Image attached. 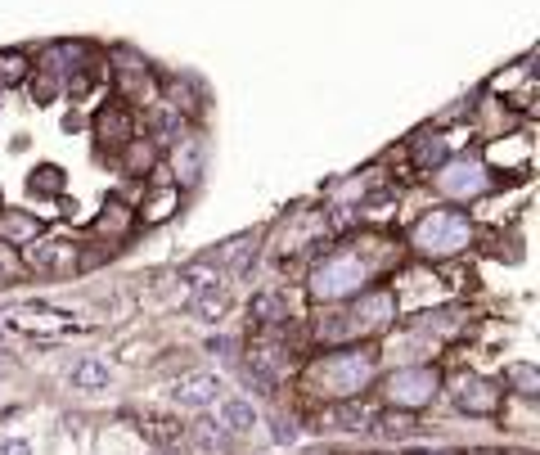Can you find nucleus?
I'll return each instance as SVG.
<instances>
[{"instance_id": "20e7f679", "label": "nucleus", "mask_w": 540, "mask_h": 455, "mask_svg": "<svg viewBox=\"0 0 540 455\" xmlns=\"http://www.w3.org/2000/svg\"><path fill=\"white\" fill-rule=\"evenodd\" d=\"M374 370H378L374 347H342V352L324 356V365H320V383H324V388H329L338 401H356L360 392L369 388Z\"/></svg>"}, {"instance_id": "f257e3e1", "label": "nucleus", "mask_w": 540, "mask_h": 455, "mask_svg": "<svg viewBox=\"0 0 540 455\" xmlns=\"http://www.w3.org/2000/svg\"><path fill=\"white\" fill-rule=\"evenodd\" d=\"M306 289H311V298H320V302L356 298V293L369 289V257L356 253V248H338V253H329L324 262H315Z\"/></svg>"}, {"instance_id": "2eb2a0df", "label": "nucleus", "mask_w": 540, "mask_h": 455, "mask_svg": "<svg viewBox=\"0 0 540 455\" xmlns=\"http://www.w3.org/2000/svg\"><path fill=\"white\" fill-rule=\"evenodd\" d=\"M446 158H450V145L441 136H432V140L423 136L419 145H414V163H419V167H441Z\"/></svg>"}, {"instance_id": "f03ea898", "label": "nucleus", "mask_w": 540, "mask_h": 455, "mask_svg": "<svg viewBox=\"0 0 540 455\" xmlns=\"http://www.w3.org/2000/svg\"><path fill=\"white\" fill-rule=\"evenodd\" d=\"M473 239V221L459 208H432L410 226V244L423 257H455Z\"/></svg>"}, {"instance_id": "9b49d317", "label": "nucleus", "mask_w": 540, "mask_h": 455, "mask_svg": "<svg viewBox=\"0 0 540 455\" xmlns=\"http://www.w3.org/2000/svg\"><path fill=\"white\" fill-rule=\"evenodd\" d=\"M68 383L81 392H104L108 383H113V370H108V361H99V356H81V361H72Z\"/></svg>"}, {"instance_id": "f3484780", "label": "nucleus", "mask_w": 540, "mask_h": 455, "mask_svg": "<svg viewBox=\"0 0 540 455\" xmlns=\"http://www.w3.org/2000/svg\"><path fill=\"white\" fill-rule=\"evenodd\" d=\"M216 289H221V284H216ZM216 289H198V298L189 302V311H194V316H203V320H216L225 311V293H216Z\"/></svg>"}, {"instance_id": "7ed1b4c3", "label": "nucleus", "mask_w": 540, "mask_h": 455, "mask_svg": "<svg viewBox=\"0 0 540 455\" xmlns=\"http://www.w3.org/2000/svg\"><path fill=\"white\" fill-rule=\"evenodd\" d=\"M86 329L72 311L50 307V302H14L0 307V334H27V338H63Z\"/></svg>"}, {"instance_id": "1a4fd4ad", "label": "nucleus", "mask_w": 540, "mask_h": 455, "mask_svg": "<svg viewBox=\"0 0 540 455\" xmlns=\"http://www.w3.org/2000/svg\"><path fill=\"white\" fill-rule=\"evenodd\" d=\"M455 406L464 410V415H495V406H500V383L468 374V379L455 383Z\"/></svg>"}, {"instance_id": "412c9836", "label": "nucleus", "mask_w": 540, "mask_h": 455, "mask_svg": "<svg viewBox=\"0 0 540 455\" xmlns=\"http://www.w3.org/2000/svg\"><path fill=\"white\" fill-rule=\"evenodd\" d=\"M207 352H212V356H234V352H239V343L225 338V334H212V338H207Z\"/></svg>"}, {"instance_id": "6ab92c4d", "label": "nucleus", "mask_w": 540, "mask_h": 455, "mask_svg": "<svg viewBox=\"0 0 540 455\" xmlns=\"http://www.w3.org/2000/svg\"><path fill=\"white\" fill-rule=\"evenodd\" d=\"M63 185H59V167H41V172H32V181H27V194H59Z\"/></svg>"}, {"instance_id": "a211bd4d", "label": "nucleus", "mask_w": 540, "mask_h": 455, "mask_svg": "<svg viewBox=\"0 0 540 455\" xmlns=\"http://www.w3.org/2000/svg\"><path fill=\"white\" fill-rule=\"evenodd\" d=\"M288 316V307H284V298H279V293H261L257 302H252V320H284Z\"/></svg>"}, {"instance_id": "f8f14e48", "label": "nucleus", "mask_w": 540, "mask_h": 455, "mask_svg": "<svg viewBox=\"0 0 540 455\" xmlns=\"http://www.w3.org/2000/svg\"><path fill=\"white\" fill-rule=\"evenodd\" d=\"M216 406H221V415L216 419H221V428L230 437L234 433H252V424H257V406H252L248 397H221Z\"/></svg>"}, {"instance_id": "0eeeda50", "label": "nucleus", "mask_w": 540, "mask_h": 455, "mask_svg": "<svg viewBox=\"0 0 540 455\" xmlns=\"http://www.w3.org/2000/svg\"><path fill=\"white\" fill-rule=\"evenodd\" d=\"M167 397H171V406H180V410H207V406H216V401L225 397V379L221 374H212V370L180 374V379L167 388Z\"/></svg>"}, {"instance_id": "5701e85b", "label": "nucleus", "mask_w": 540, "mask_h": 455, "mask_svg": "<svg viewBox=\"0 0 540 455\" xmlns=\"http://www.w3.org/2000/svg\"><path fill=\"white\" fill-rule=\"evenodd\" d=\"M275 442L279 446H293L297 442V424H293V419H288V424H284V419H275Z\"/></svg>"}, {"instance_id": "6e6552de", "label": "nucleus", "mask_w": 540, "mask_h": 455, "mask_svg": "<svg viewBox=\"0 0 540 455\" xmlns=\"http://www.w3.org/2000/svg\"><path fill=\"white\" fill-rule=\"evenodd\" d=\"M360 329H387L396 325V293L392 289H365L356 293V307H351Z\"/></svg>"}, {"instance_id": "ddd939ff", "label": "nucleus", "mask_w": 540, "mask_h": 455, "mask_svg": "<svg viewBox=\"0 0 540 455\" xmlns=\"http://www.w3.org/2000/svg\"><path fill=\"white\" fill-rule=\"evenodd\" d=\"M41 230L45 226L36 217H27V212H5V217H0V244H23V239H32L36 244Z\"/></svg>"}, {"instance_id": "aec40b11", "label": "nucleus", "mask_w": 540, "mask_h": 455, "mask_svg": "<svg viewBox=\"0 0 540 455\" xmlns=\"http://www.w3.org/2000/svg\"><path fill=\"white\" fill-rule=\"evenodd\" d=\"M509 379L518 383V392H522V397H536V388H540V374L531 370V365H513V370H509Z\"/></svg>"}, {"instance_id": "dca6fc26", "label": "nucleus", "mask_w": 540, "mask_h": 455, "mask_svg": "<svg viewBox=\"0 0 540 455\" xmlns=\"http://www.w3.org/2000/svg\"><path fill=\"white\" fill-rule=\"evenodd\" d=\"M225 442H230V433L221 428V419H216V424H212V419H203V424L194 428V446H198V451L212 455V451H221Z\"/></svg>"}, {"instance_id": "423d86ee", "label": "nucleus", "mask_w": 540, "mask_h": 455, "mask_svg": "<svg viewBox=\"0 0 540 455\" xmlns=\"http://www.w3.org/2000/svg\"><path fill=\"white\" fill-rule=\"evenodd\" d=\"M437 388H441V374L432 370V365H405V370H396L392 379L383 383L387 401H392V406H401V410L428 406V401L437 397Z\"/></svg>"}, {"instance_id": "4468645a", "label": "nucleus", "mask_w": 540, "mask_h": 455, "mask_svg": "<svg viewBox=\"0 0 540 455\" xmlns=\"http://www.w3.org/2000/svg\"><path fill=\"white\" fill-rule=\"evenodd\" d=\"M27 262L36 266V271H68L72 262H77V248L68 244H32V253H27Z\"/></svg>"}, {"instance_id": "39448f33", "label": "nucleus", "mask_w": 540, "mask_h": 455, "mask_svg": "<svg viewBox=\"0 0 540 455\" xmlns=\"http://www.w3.org/2000/svg\"><path fill=\"white\" fill-rule=\"evenodd\" d=\"M437 190L446 194V199H459V203H468V199H482L486 190H491V172H486V163L482 158H450V163H441L437 167Z\"/></svg>"}, {"instance_id": "9d476101", "label": "nucleus", "mask_w": 540, "mask_h": 455, "mask_svg": "<svg viewBox=\"0 0 540 455\" xmlns=\"http://www.w3.org/2000/svg\"><path fill=\"white\" fill-rule=\"evenodd\" d=\"M171 167H176V185H185V190H194L198 181H203V167H207V145L203 140H176V149H171Z\"/></svg>"}, {"instance_id": "4be33fe9", "label": "nucleus", "mask_w": 540, "mask_h": 455, "mask_svg": "<svg viewBox=\"0 0 540 455\" xmlns=\"http://www.w3.org/2000/svg\"><path fill=\"white\" fill-rule=\"evenodd\" d=\"M0 455H32V442H27V437H5V442H0Z\"/></svg>"}]
</instances>
